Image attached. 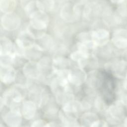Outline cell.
Masks as SVG:
<instances>
[{"label":"cell","instance_id":"27","mask_svg":"<svg viewBox=\"0 0 127 127\" xmlns=\"http://www.w3.org/2000/svg\"><path fill=\"white\" fill-rule=\"evenodd\" d=\"M46 124L42 120H38L32 124L31 127H44Z\"/></svg>","mask_w":127,"mask_h":127},{"label":"cell","instance_id":"1","mask_svg":"<svg viewBox=\"0 0 127 127\" xmlns=\"http://www.w3.org/2000/svg\"><path fill=\"white\" fill-rule=\"evenodd\" d=\"M30 24L27 31L35 39H39L45 35L49 18L43 10H37L30 16Z\"/></svg>","mask_w":127,"mask_h":127},{"label":"cell","instance_id":"22","mask_svg":"<svg viewBox=\"0 0 127 127\" xmlns=\"http://www.w3.org/2000/svg\"><path fill=\"white\" fill-rule=\"evenodd\" d=\"M24 8L26 13L29 17L33 13L39 10L38 7L37 0L31 1V2H29L27 4H26Z\"/></svg>","mask_w":127,"mask_h":127},{"label":"cell","instance_id":"8","mask_svg":"<svg viewBox=\"0 0 127 127\" xmlns=\"http://www.w3.org/2000/svg\"><path fill=\"white\" fill-rule=\"evenodd\" d=\"M3 119L9 127H19L22 122V116L19 111L11 110L5 115Z\"/></svg>","mask_w":127,"mask_h":127},{"label":"cell","instance_id":"21","mask_svg":"<svg viewBox=\"0 0 127 127\" xmlns=\"http://www.w3.org/2000/svg\"><path fill=\"white\" fill-rule=\"evenodd\" d=\"M88 85L92 88L97 87L100 84V78L96 71H92L87 75L86 80Z\"/></svg>","mask_w":127,"mask_h":127},{"label":"cell","instance_id":"15","mask_svg":"<svg viewBox=\"0 0 127 127\" xmlns=\"http://www.w3.org/2000/svg\"><path fill=\"white\" fill-rule=\"evenodd\" d=\"M100 10V7L97 3L90 2L85 6L83 10V14L88 19H93L99 14Z\"/></svg>","mask_w":127,"mask_h":127},{"label":"cell","instance_id":"16","mask_svg":"<svg viewBox=\"0 0 127 127\" xmlns=\"http://www.w3.org/2000/svg\"><path fill=\"white\" fill-rule=\"evenodd\" d=\"M59 117L62 122V127H79L80 126L74 117L66 114L64 111L60 112Z\"/></svg>","mask_w":127,"mask_h":127},{"label":"cell","instance_id":"17","mask_svg":"<svg viewBox=\"0 0 127 127\" xmlns=\"http://www.w3.org/2000/svg\"><path fill=\"white\" fill-rule=\"evenodd\" d=\"M16 5V0H0V9L4 14L13 12Z\"/></svg>","mask_w":127,"mask_h":127},{"label":"cell","instance_id":"6","mask_svg":"<svg viewBox=\"0 0 127 127\" xmlns=\"http://www.w3.org/2000/svg\"><path fill=\"white\" fill-rule=\"evenodd\" d=\"M112 41L113 44L119 49L127 47V30L120 29L116 30L113 33Z\"/></svg>","mask_w":127,"mask_h":127},{"label":"cell","instance_id":"30","mask_svg":"<svg viewBox=\"0 0 127 127\" xmlns=\"http://www.w3.org/2000/svg\"><path fill=\"white\" fill-rule=\"evenodd\" d=\"M123 86H124V88L126 90H127V74L125 77V80H124V81L123 83Z\"/></svg>","mask_w":127,"mask_h":127},{"label":"cell","instance_id":"10","mask_svg":"<svg viewBox=\"0 0 127 127\" xmlns=\"http://www.w3.org/2000/svg\"><path fill=\"white\" fill-rule=\"evenodd\" d=\"M16 77V72L11 66H0V79L5 84L13 82Z\"/></svg>","mask_w":127,"mask_h":127},{"label":"cell","instance_id":"23","mask_svg":"<svg viewBox=\"0 0 127 127\" xmlns=\"http://www.w3.org/2000/svg\"><path fill=\"white\" fill-rule=\"evenodd\" d=\"M40 2L44 11H50L54 7V0H41Z\"/></svg>","mask_w":127,"mask_h":127},{"label":"cell","instance_id":"20","mask_svg":"<svg viewBox=\"0 0 127 127\" xmlns=\"http://www.w3.org/2000/svg\"><path fill=\"white\" fill-rule=\"evenodd\" d=\"M54 71L67 69L66 68L69 65V61L63 57H57L53 61Z\"/></svg>","mask_w":127,"mask_h":127},{"label":"cell","instance_id":"11","mask_svg":"<svg viewBox=\"0 0 127 127\" xmlns=\"http://www.w3.org/2000/svg\"><path fill=\"white\" fill-rule=\"evenodd\" d=\"M36 104L31 100L23 102L22 105V114L26 120L32 119L36 114Z\"/></svg>","mask_w":127,"mask_h":127},{"label":"cell","instance_id":"7","mask_svg":"<svg viewBox=\"0 0 127 127\" xmlns=\"http://www.w3.org/2000/svg\"><path fill=\"white\" fill-rule=\"evenodd\" d=\"M23 72L24 74L30 79H37L41 76L38 64L34 61L27 63L23 67Z\"/></svg>","mask_w":127,"mask_h":127},{"label":"cell","instance_id":"14","mask_svg":"<svg viewBox=\"0 0 127 127\" xmlns=\"http://www.w3.org/2000/svg\"><path fill=\"white\" fill-rule=\"evenodd\" d=\"M0 56L12 55H15V48L14 45L10 40L3 37L0 38Z\"/></svg>","mask_w":127,"mask_h":127},{"label":"cell","instance_id":"24","mask_svg":"<svg viewBox=\"0 0 127 127\" xmlns=\"http://www.w3.org/2000/svg\"><path fill=\"white\" fill-rule=\"evenodd\" d=\"M125 67V64L123 62H120L113 66L114 72L117 75H119L121 72H123V71L124 70Z\"/></svg>","mask_w":127,"mask_h":127},{"label":"cell","instance_id":"9","mask_svg":"<svg viewBox=\"0 0 127 127\" xmlns=\"http://www.w3.org/2000/svg\"><path fill=\"white\" fill-rule=\"evenodd\" d=\"M109 32L104 29H99L91 31L92 40L97 46L106 45L109 41Z\"/></svg>","mask_w":127,"mask_h":127},{"label":"cell","instance_id":"33","mask_svg":"<svg viewBox=\"0 0 127 127\" xmlns=\"http://www.w3.org/2000/svg\"><path fill=\"white\" fill-rule=\"evenodd\" d=\"M0 127H4V126H3L2 124H1V125H0Z\"/></svg>","mask_w":127,"mask_h":127},{"label":"cell","instance_id":"25","mask_svg":"<svg viewBox=\"0 0 127 127\" xmlns=\"http://www.w3.org/2000/svg\"><path fill=\"white\" fill-rule=\"evenodd\" d=\"M94 105L96 109L98 111H102L105 109V104L102 99L99 97H97L95 100Z\"/></svg>","mask_w":127,"mask_h":127},{"label":"cell","instance_id":"12","mask_svg":"<svg viewBox=\"0 0 127 127\" xmlns=\"http://www.w3.org/2000/svg\"><path fill=\"white\" fill-rule=\"evenodd\" d=\"M63 109L64 113L72 116L73 114H77L83 110L82 104L74 100L64 104Z\"/></svg>","mask_w":127,"mask_h":127},{"label":"cell","instance_id":"29","mask_svg":"<svg viewBox=\"0 0 127 127\" xmlns=\"http://www.w3.org/2000/svg\"><path fill=\"white\" fill-rule=\"evenodd\" d=\"M34 0H21V4L24 6V7L25 6L26 4H27L29 2H31V1Z\"/></svg>","mask_w":127,"mask_h":127},{"label":"cell","instance_id":"19","mask_svg":"<svg viewBox=\"0 0 127 127\" xmlns=\"http://www.w3.org/2000/svg\"><path fill=\"white\" fill-rule=\"evenodd\" d=\"M40 43L35 44L41 51L52 49L54 46V42L52 38L49 35H45L41 38L39 39Z\"/></svg>","mask_w":127,"mask_h":127},{"label":"cell","instance_id":"32","mask_svg":"<svg viewBox=\"0 0 127 127\" xmlns=\"http://www.w3.org/2000/svg\"><path fill=\"white\" fill-rule=\"evenodd\" d=\"M124 127H127V117L124 120Z\"/></svg>","mask_w":127,"mask_h":127},{"label":"cell","instance_id":"26","mask_svg":"<svg viewBox=\"0 0 127 127\" xmlns=\"http://www.w3.org/2000/svg\"><path fill=\"white\" fill-rule=\"evenodd\" d=\"M91 127H109L108 124L103 120H97Z\"/></svg>","mask_w":127,"mask_h":127},{"label":"cell","instance_id":"2","mask_svg":"<svg viewBox=\"0 0 127 127\" xmlns=\"http://www.w3.org/2000/svg\"><path fill=\"white\" fill-rule=\"evenodd\" d=\"M123 104L119 101L112 105L108 109L107 116L108 120L112 124H117L124 117L125 113Z\"/></svg>","mask_w":127,"mask_h":127},{"label":"cell","instance_id":"31","mask_svg":"<svg viewBox=\"0 0 127 127\" xmlns=\"http://www.w3.org/2000/svg\"><path fill=\"white\" fill-rule=\"evenodd\" d=\"M110 0L112 3L119 4V3H122L125 0Z\"/></svg>","mask_w":127,"mask_h":127},{"label":"cell","instance_id":"13","mask_svg":"<svg viewBox=\"0 0 127 127\" xmlns=\"http://www.w3.org/2000/svg\"><path fill=\"white\" fill-rule=\"evenodd\" d=\"M73 6L70 3H67L62 8L60 15L61 17L65 21L70 22L77 19L74 11Z\"/></svg>","mask_w":127,"mask_h":127},{"label":"cell","instance_id":"4","mask_svg":"<svg viewBox=\"0 0 127 127\" xmlns=\"http://www.w3.org/2000/svg\"><path fill=\"white\" fill-rule=\"evenodd\" d=\"M87 75L84 70L80 67H75L69 69L68 80L69 83L75 85L80 86L86 81Z\"/></svg>","mask_w":127,"mask_h":127},{"label":"cell","instance_id":"18","mask_svg":"<svg viewBox=\"0 0 127 127\" xmlns=\"http://www.w3.org/2000/svg\"><path fill=\"white\" fill-rule=\"evenodd\" d=\"M97 120V116L92 113H86L83 114L81 118L82 126L84 127H91V126Z\"/></svg>","mask_w":127,"mask_h":127},{"label":"cell","instance_id":"5","mask_svg":"<svg viewBox=\"0 0 127 127\" xmlns=\"http://www.w3.org/2000/svg\"><path fill=\"white\" fill-rule=\"evenodd\" d=\"M35 38L27 30L20 33L16 40L17 45L21 49H27L32 47L34 45Z\"/></svg>","mask_w":127,"mask_h":127},{"label":"cell","instance_id":"3","mask_svg":"<svg viewBox=\"0 0 127 127\" xmlns=\"http://www.w3.org/2000/svg\"><path fill=\"white\" fill-rule=\"evenodd\" d=\"M21 24V19L15 13H5L1 18V25L7 31H14L17 29Z\"/></svg>","mask_w":127,"mask_h":127},{"label":"cell","instance_id":"28","mask_svg":"<svg viewBox=\"0 0 127 127\" xmlns=\"http://www.w3.org/2000/svg\"><path fill=\"white\" fill-rule=\"evenodd\" d=\"M44 127H60L59 125L55 123H47Z\"/></svg>","mask_w":127,"mask_h":127}]
</instances>
